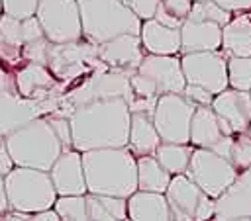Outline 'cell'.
<instances>
[{
    "label": "cell",
    "mask_w": 251,
    "mask_h": 221,
    "mask_svg": "<svg viewBox=\"0 0 251 221\" xmlns=\"http://www.w3.org/2000/svg\"><path fill=\"white\" fill-rule=\"evenodd\" d=\"M73 149L84 153L106 147H126L131 110L126 98H104L78 106L71 115Z\"/></svg>",
    "instance_id": "cell-1"
},
{
    "label": "cell",
    "mask_w": 251,
    "mask_h": 221,
    "mask_svg": "<svg viewBox=\"0 0 251 221\" xmlns=\"http://www.w3.org/2000/svg\"><path fill=\"white\" fill-rule=\"evenodd\" d=\"M82 166L92 194L129 198L137 190V156L127 145L84 151Z\"/></svg>",
    "instance_id": "cell-2"
},
{
    "label": "cell",
    "mask_w": 251,
    "mask_h": 221,
    "mask_svg": "<svg viewBox=\"0 0 251 221\" xmlns=\"http://www.w3.org/2000/svg\"><path fill=\"white\" fill-rule=\"evenodd\" d=\"M6 147L16 166L51 170L65 151L47 115H39L6 135Z\"/></svg>",
    "instance_id": "cell-3"
},
{
    "label": "cell",
    "mask_w": 251,
    "mask_h": 221,
    "mask_svg": "<svg viewBox=\"0 0 251 221\" xmlns=\"http://www.w3.org/2000/svg\"><path fill=\"white\" fill-rule=\"evenodd\" d=\"M82 35L100 45L122 33H141V20L124 0H76Z\"/></svg>",
    "instance_id": "cell-4"
},
{
    "label": "cell",
    "mask_w": 251,
    "mask_h": 221,
    "mask_svg": "<svg viewBox=\"0 0 251 221\" xmlns=\"http://www.w3.org/2000/svg\"><path fill=\"white\" fill-rule=\"evenodd\" d=\"M6 196L8 205L12 209H20L25 213H35L47 207H53L57 201V190L47 170L14 166L6 176Z\"/></svg>",
    "instance_id": "cell-5"
},
{
    "label": "cell",
    "mask_w": 251,
    "mask_h": 221,
    "mask_svg": "<svg viewBox=\"0 0 251 221\" xmlns=\"http://www.w3.org/2000/svg\"><path fill=\"white\" fill-rule=\"evenodd\" d=\"M102 65L106 63H102L98 57V45L88 41L86 37H80L76 41L49 45L47 66L69 88L80 82L82 78H86L88 74H92Z\"/></svg>",
    "instance_id": "cell-6"
},
{
    "label": "cell",
    "mask_w": 251,
    "mask_h": 221,
    "mask_svg": "<svg viewBox=\"0 0 251 221\" xmlns=\"http://www.w3.org/2000/svg\"><path fill=\"white\" fill-rule=\"evenodd\" d=\"M186 174L214 199L220 198L239 176L231 158L222 156L214 149L194 147Z\"/></svg>",
    "instance_id": "cell-7"
},
{
    "label": "cell",
    "mask_w": 251,
    "mask_h": 221,
    "mask_svg": "<svg viewBox=\"0 0 251 221\" xmlns=\"http://www.w3.org/2000/svg\"><path fill=\"white\" fill-rule=\"evenodd\" d=\"M196 106L180 92L161 94L153 111V123L161 135V141L190 143V123Z\"/></svg>",
    "instance_id": "cell-8"
},
{
    "label": "cell",
    "mask_w": 251,
    "mask_h": 221,
    "mask_svg": "<svg viewBox=\"0 0 251 221\" xmlns=\"http://www.w3.org/2000/svg\"><path fill=\"white\" fill-rule=\"evenodd\" d=\"M35 16L51 43H67L84 37L76 0H39Z\"/></svg>",
    "instance_id": "cell-9"
},
{
    "label": "cell",
    "mask_w": 251,
    "mask_h": 221,
    "mask_svg": "<svg viewBox=\"0 0 251 221\" xmlns=\"http://www.w3.org/2000/svg\"><path fill=\"white\" fill-rule=\"evenodd\" d=\"M182 72L186 84H198L210 90L212 94H220L229 86L227 78V57L218 51H194L182 53L180 57Z\"/></svg>",
    "instance_id": "cell-10"
},
{
    "label": "cell",
    "mask_w": 251,
    "mask_h": 221,
    "mask_svg": "<svg viewBox=\"0 0 251 221\" xmlns=\"http://www.w3.org/2000/svg\"><path fill=\"white\" fill-rule=\"evenodd\" d=\"M61 98H25L18 92H0V133L8 135L20 125L47 113H57Z\"/></svg>",
    "instance_id": "cell-11"
},
{
    "label": "cell",
    "mask_w": 251,
    "mask_h": 221,
    "mask_svg": "<svg viewBox=\"0 0 251 221\" xmlns=\"http://www.w3.org/2000/svg\"><path fill=\"white\" fill-rule=\"evenodd\" d=\"M212 108L220 119L224 135H237L251 125V94L227 86L214 96Z\"/></svg>",
    "instance_id": "cell-12"
},
{
    "label": "cell",
    "mask_w": 251,
    "mask_h": 221,
    "mask_svg": "<svg viewBox=\"0 0 251 221\" xmlns=\"http://www.w3.org/2000/svg\"><path fill=\"white\" fill-rule=\"evenodd\" d=\"M137 72L145 76L157 90V94L180 92L186 86V78L182 72V63L176 55H155L147 53L137 66Z\"/></svg>",
    "instance_id": "cell-13"
},
{
    "label": "cell",
    "mask_w": 251,
    "mask_h": 221,
    "mask_svg": "<svg viewBox=\"0 0 251 221\" xmlns=\"http://www.w3.org/2000/svg\"><path fill=\"white\" fill-rule=\"evenodd\" d=\"M16 86L18 94L35 100L61 98L69 88L51 72L47 65L39 63H24L20 68H16Z\"/></svg>",
    "instance_id": "cell-14"
},
{
    "label": "cell",
    "mask_w": 251,
    "mask_h": 221,
    "mask_svg": "<svg viewBox=\"0 0 251 221\" xmlns=\"http://www.w3.org/2000/svg\"><path fill=\"white\" fill-rule=\"evenodd\" d=\"M147 55L141 35L137 33H122L98 45V57L110 68H120L127 72H135L143 57Z\"/></svg>",
    "instance_id": "cell-15"
},
{
    "label": "cell",
    "mask_w": 251,
    "mask_h": 221,
    "mask_svg": "<svg viewBox=\"0 0 251 221\" xmlns=\"http://www.w3.org/2000/svg\"><path fill=\"white\" fill-rule=\"evenodd\" d=\"M206 192L186 174H173L171 184L165 192L169 207H171V219L178 221H196V209L200 199Z\"/></svg>",
    "instance_id": "cell-16"
},
{
    "label": "cell",
    "mask_w": 251,
    "mask_h": 221,
    "mask_svg": "<svg viewBox=\"0 0 251 221\" xmlns=\"http://www.w3.org/2000/svg\"><path fill=\"white\" fill-rule=\"evenodd\" d=\"M49 176H51L53 186H55L59 196L86 194L88 192L86 178H84V166H82V153L76 149L63 151L61 156L51 166Z\"/></svg>",
    "instance_id": "cell-17"
},
{
    "label": "cell",
    "mask_w": 251,
    "mask_h": 221,
    "mask_svg": "<svg viewBox=\"0 0 251 221\" xmlns=\"http://www.w3.org/2000/svg\"><path fill=\"white\" fill-rule=\"evenodd\" d=\"M214 219H251V168L239 172L237 180L216 198Z\"/></svg>",
    "instance_id": "cell-18"
},
{
    "label": "cell",
    "mask_w": 251,
    "mask_h": 221,
    "mask_svg": "<svg viewBox=\"0 0 251 221\" xmlns=\"http://www.w3.org/2000/svg\"><path fill=\"white\" fill-rule=\"evenodd\" d=\"M180 53L222 49V25L204 20H184L180 27Z\"/></svg>",
    "instance_id": "cell-19"
},
{
    "label": "cell",
    "mask_w": 251,
    "mask_h": 221,
    "mask_svg": "<svg viewBox=\"0 0 251 221\" xmlns=\"http://www.w3.org/2000/svg\"><path fill=\"white\" fill-rule=\"evenodd\" d=\"M127 217L131 221H169L171 207L163 192L135 190L127 198Z\"/></svg>",
    "instance_id": "cell-20"
},
{
    "label": "cell",
    "mask_w": 251,
    "mask_h": 221,
    "mask_svg": "<svg viewBox=\"0 0 251 221\" xmlns=\"http://www.w3.org/2000/svg\"><path fill=\"white\" fill-rule=\"evenodd\" d=\"M141 41L147 53L155 55H176L180 53V29L169 27L155 18L143 20L141 23Z\"/></svg>",
    "instance_id": "cell-21"
},
{
    "label": "cell",
    "mask_w": 251,
    "mask_h": 221,
    "mask_svg": "<svg viewBox=\"0 0 251 221\" xmlns=\"http://www.w3.org/2000/svg\"><path fill=\"white\" fill-rule=\"evenodd\" d=\"M222 51L226 57H251V16L237 12L222 27Z\"/></svg>",
    "instance_id": "cell-22"
},
{
    "label": "cell",
    "mask_w": 251,
    "mask_h": 221,
    "mask_svg": "<svg viewBox=\"0 0 251 221\" xmlns=\"http://www.w3.org/2000/svg\"><path fill=\"white\" fill-rule=\"evenodd\" d=\"M161 145V135L153 123V115L131 111V125H129V139L127 147L135 156L155 155L157 147Z\"/></svg>",
    "instance_id": "cell-23"
},
{
    "label": "cell",
    "mask_w": 251,
    "mask_h": 221,
    "mask_svg": "<svg viewBox=\"0 0 251 221\" xmlns=\"http://www.w3.org/2000/svg\"><path fill=\"white\" fill-rule=\"evenodd\" d=\"M224 137L220 119L212 106H196L190 123V145L214 149V145Z\"/></svg>",
    "instance_id": "cell-24"
},
{
    "label": "cell",
    "mask_w": 251,
    "mask_h": 221,
    "mask_svg": "<svg viewBox=\"0 0 251 221\" xmlns=\"http://www.w3.org/2000/svg\"><path fill=\"white\" fill-rule=\"evenodd\" d=\"M86 207H88V219H94V221L129 219L127 217V198L86 192Z\"/></svg>",
    "instance_id": "cell-25"
},
{
    "label": "cell",
    "mask_w": 251,
    "mask_h": 221,
    "mask_svg": "<svg viewBox=\"0 0 251 221\" xmlns=\"http://www.w3.org/2000/svg\"><path fill=\"white\" fill-rule=\"evenodd\" d=\"M173 174L157 160L155 155L137 156V190L167 192Z\"/></svg>",
    "instance_id": "cell-26"
},
{
    "label": "cell",
    "mask_w": 251,
    "mask_h": 221,
    "mask_svg": "<svg viewBox=\"0 0 251 221\" xmlns=\"http://www.w3.org/2000/svg\"><path fill=\"white\" fill-rule=\"evenodd\" d=\"M192 151H194V145H190V143L161 141V145L155 151V156L171 174H182L188 170Z\"/></svg>",
    "instance_id": "cell-27"
},
{
    "label": "cell",
    "mask_w": 251,
    "mask_h": 221,
    "mask_svg": "<svg viewBox=\"0 0 251 221\" xmlns=\"http://www.w3.org/2000/svg\"><path fill=\"white\" fill-rule=\"evenodd\" d=\"M61 219L69 221H86L88 207H86V194H71V196H57L53 205Z\"/></svg>",
    "instance_id": "cell-28"
},
{
    "label": "cell",
    "mask_w": 251,
    "mask_h": 221,
    "mask_svg": "<svg viewBox=\"0 0 251 221\" xmlns=\"http://www.w3.org/2000/svg\"><path fill=\"white\" fill-rule=\"evenodd\" d=\"M233 18V12L222 8L216 0H194L192 10L188 14V20H204V22H214L220 23L222 27Z\"/></svg>",
    "instance_id": "cell-29"
},
{
    "label": "cell",
    "mask_w": 251,
    "mask_h": 221,
    "mask_svg": "<svg viewBox=\"0 0 251 221\" xmlns=\"http://www.w3.org/2000/svg\"><path fill=\"white\" fill-rule=\"evenodd\" d=\"M229 86L237 90H251V57H227Z\"/></svg>",
    "instance_id": "cell-30"
},
{
    "label": "cell",
    "mask_w": 251,
    "mask_h": 221,
    "mask_svg": "<svg viewBox=\"0 0 251 221\" xmlns=\"http://www.w3.org/2000/svg\"><path fill=\"white\" fill-rule=\"evenodd\" d=\"M231 162L239 172L251 168V135L247 131L237 133L231 149Z\"/></svg>",
    "instance_id": "cell-31"
},
{
    "label": "cell",
    "mask_w": 251,
    "mask_h": 221,
    "mask_svg": "<svg viewBox=\"0 0 251 221\" xmlns=\"http://www.w3.org/2000/svg\"><path fill=\"white\" fill-rule=\"evenodd\" d=\"M22 45H16L12 43L10 39H6L2 33H0V65L16 70L20 68L25 61H24V55H22Z\"/></svg>",
    "instance_id": "cell-32"
},
{
    "label": "cell",
    "mask_w": 251,
    "mask_h": 221,
    "mask_svg": "<svg viewBox=\"0 0 251 221\" xmlns=\"http://www.w3.org/2000/svg\"><path fill=\"white\" fill-rule=\"evenodd\" d=\"M49 45L51 41L47 37H39L33 39L29 43L24 45L22 55L25 63H39V65H47V57H49Z\"/></svg>",
    "instance_id": "cell-33"
},
{
    "label": "cell",
    "mask_w": 251,
    "mask_h": 221,
    "mask_svg": "<svg viewBox=\"0 0 251 221\" xmlns=\"http://www.w3.org/2000/svg\"><path fill=\"white\" fill-rule=\"evenodd\" d=\"M39 8V0H2V10L8 16L25 20L29 16H35Z\"/></svg>",
    "instance_id": "cell-34"
},
{
    "label": "cell",
    "mask_w": 251,
    "mask_h": 221,
    "mask_svg": "<svg viewBox=\"0 0 251 221\" xmlns=\"http://www.w3.org/2000/svg\"><path fill=\"white\" fill-rule=\"evenodd\" d=\"M182 94L194 104V106H212V100L216 94H212L210 90H206L204 86H198V84H186Z\"/></svg>",
    "instance_id": "cell-35"
},
{
    "label": "cell",
    "mask_w": 251,
    "mask_h": 221,
    "mask_svg": "<svg viewBox=\"0 0 251 221\" xmlns=\"http://www.w3.org/2000/svg\"><path fill=\"white\" fill-rule=\"evenodd\" d=\"M131 10L133 14L143 22V20H149V18H155V12L161 4V0H124Z\"/></svg>",
    "instance_id": "cell-36"
},
{
    "label": "cell",
    "mask_w": 251,
    "mask_h": 221,
    "mask_svg": "<svg viewBox=\"0 0 251 221\" xmlns=\"http://www.w3.org/2000/svg\"><path fill=\"white\" fill-rule=\"evenodd\" d=\"M161 2H163V6L171 14H175L180 20H186L188 18V14L192 10V4H194V0H161Z\"/></svg>",
    "instance_id": "cell-37"
},
{
    "label": "cell",
    "mask_w": 251,
    "mask_h": 221,
    "mask_svg": "<svg viewBox=\"0 0 251 221\" xmlns=\"http://www.w3.org/2000/svg\"><path fill=\"white\" fill-rule=\"evenodd\" d=\"M0 92H18L16 86V70L0 65Z\"/></svg>",
    "instance_id": "cell-38"
},
{
    "label": "cell",
    "mask_w": 251,
    "mask_h": 221,
    "mask_svg": "<svg viewBox=\"0 0 251 221\" xmlns=\"http://www.w3.org/2000/svg\"><path fill=\"white\" fill-rule=\"evenodd\" d=\"M155 20L157 22H161V23H165V25H169V27H182V23H184V20H180V18H176L175 14H171L165 6H163V2L159 4V8H157V12H155Z\"/></svg>",
    "instance_id": "cell-39"
},
{
    "label": "cell",
    "mask_w": 251,
    "mask_h": 221,
    "mask_svg": "<svg viewBox=\"0 0 251 221\" xmlns=\"http://www.w3.org/2000/svg\"><path fill=\"white\" fill-rule=\"evenodd\" d=\"M222 8L237 14V12H251V0H216Z\"/></svg>",
    "instance_id": "cell-40"
},
{
    "label": "cell",
    "mask_w": 251,
    "mask_h": 221,
    "mask_svg": "<svg viewBox=\"0 0 251 221\" xmlns=\"http://www.w3.org/2000/svg\"><path fill=\"white\" fill-rule=\"evenodd\" d=\"M33 219H35V221H59L61 215L57 213L55 207H47V209L35 211V213H33Z\"/></svg>",
    "instance_id": "cell-41"
},
{
    "label": "cell",
    "mask_w": 251,
    "mask_h": 221,
    "mask_svg": "<svg viewBox=\"0 0 251 221\" xmlns=\"http://www.w3.org/2000/svg\"><path fill=\"white\" fill-rule=\"evenodd\" d=\"M8 207L10 205H8V196H6V184H4V176L0 174V211L6 213Z\"/></svg>",
    "instance_id": "cell-42"
},
{
    "label": "cell",
    "mask_w": 251,
    "mask_h": 221,
    "mask_svg": "<svg viewBox=\"0 0 251 221\" xmlns=\"http://www.w3.org/2000/svg\"><path fill=\"white\" fill-rule=\"evenodd\" d=\"M2 14H4V10H2V0H0V18H2Z\"/></svg>",
    "instance_id": "cell-43"
},
{
    "label": "cell",
    "mask_w": 251,
    "mask_h": 221,
    "mask_svg": "<svg viewBox=\"0 0 251 221\" xmlns=\"http://www.w3.org/2000/svg\"><path fill=\"white\" fill-rule=\"evenodd\" d=\"M247 133H249V135H251V125H249V129H247Z\"/></svg>",
    "instance_id": "cell-44"
},
{
    "label": "cell",
    "mask_w": 251,
    "mask_h": 221,
    "mask_svg": "<svg viewBox=\"0 0 251 221\" xmlns=\"http://www.w3.org/2000/svg\"><path fill=\"white\" fill-rule=\"evenodd\" d=\"M249 94H251V90H249Z\"/></svg>",
    "instance_id": "cell-45"
},
{
    "label": "cell",
    "mask_w": 251,
    "mask_h": 221,
    "mask_svg": "<svg viewBox=\"0 0 251 221\" xmlns=\"http://www.w3.org/2000/svg\"><path fill=\"white\" fill-rule=\"evenodd\" d=\"M249 16H251V12H249Z\"/></svg>",
    "instance_id": "cell-46"
}]
</instances>
